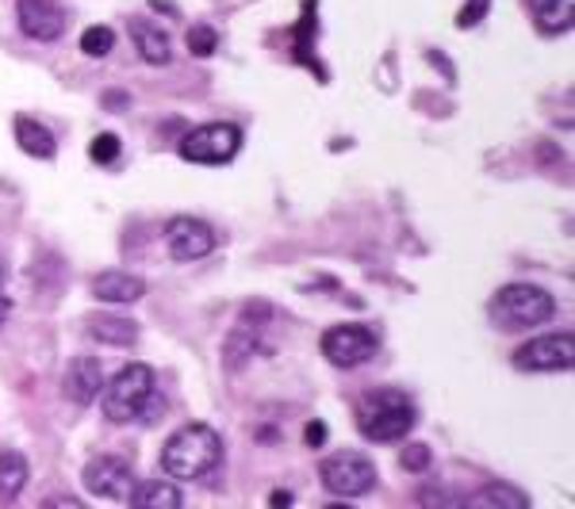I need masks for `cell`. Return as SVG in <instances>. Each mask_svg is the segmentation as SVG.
Returning a JSON list of instances; mask_svg holds the SVG:
<instances>
[{
  "label": "cell",
  "mask_w": 575,
  "mask_h": 509,
  "mask_svg": "<svg viewBox=\"0 0 575 509\" xmlns=\"http://www.w3.org/2000/svg\"><path fill=\"white\" fill-rule=\"evenodd\" d=\"M223 460V436L215 433L203 421H192V425H180L177 433L165 441L162 449V472L169 479H203L211 475Z\"/></svg>",
  "instance_id": "cell-1"
},
{
  "label": "cell",
  "mask_w": 575,
  "mask_h": 509,
  "mask_svg": "<svg viewBox=\"0 0 575 509\" xmlns=\"http://www.w3.org/2000/svg\"><path fill=\"white\" fill-rule=\"evenodd\" d=\"M419 425V410L396 387H380V391H368L365 399L357 402V429L365 441L376 444H391L403 441L411 429Z\"/></svg>",
  "instance_id": "cell-2"
},
{
  "label": "cell",
  "mask_w": 575,
  "mask_h": 509,
  "mask_svg": "<svg viewBox=\"0 0 575 509\" xmlns=\"http://www.w3.org/2000/svg\"><path fill=\"white\" fill-rule=\"evenodd\" d=\"M487 314L507 333L530 330V325H541L556 314V299L549 296L545 288H533V284H507V288L491 299Z\"/></svg>",
  "instance_id": "cell-3"
},
{
  "label": "cell",
  "mask_w": 575,
  "mask_h": 509,
  "mask_svg": "<svg viewBox=\"0 0 575 509\" xmlns=\"http://www.w3.org/2000/svg\"><path fill=\"white\" fill-rule=\"evenodd\" d=\"M150 399H154V368L150 364H128L104 387V418L115 421V425L139 421Z\"/></svg>",
  "instance_id": "cell-4"
},
{
  "label": "cell",
  "mask_w": 575,
  "mask_h": 509,
  "mask_svg": "<svg viewBox=\"0 0 575 509\" xmlns=\"http://www.w3.org/2000/svg\"><path fill=\"white\" fill-rule=\"evenodd\" d=\"M319 479L330 495L338 498H361L376 487V464L361 452H338V456H327L319 464Z\"/></svg>",
  "instance_id": "cell-5"
},
{
  "label": "cell",
  "mask_w": 575,
  "mask_h": 509,
  "mask_svg": "<svg viewBox=\"0 0 575 509\" xmlns=\"http://www.w3.org/2000/svg\"><path fill=\"white\" fill-rule=\"evenodd\" d=\"M180 157L192 165H226L242 150V126L234 123H203L180 139Z\"/></svg>",
  "instance_id": "cell-6"
},
{
  "label": "cell",
  "mask_w": 575,
  "mask_h": 509,
  "mask_svg": "<svg viewBox=\"0 0 575 509\" xmlns=\"http://www.w3.org/2000/svg\"><path fill=\"white\" fill-rule=\"evenodd\" d=\"M376 345H380V338H376L368 325H330L327 333H322L319 348L322 356H327L334 368H357V364H365L368 356L376 353Z\"/></svg>",
  "instance_id": "cell-7"
},
{
  "label": "cell",
  "mask_w": 575,
  "mask_h": 509,
  "mask_svg": "<svg viewBox=\"0 0 575 509\" xmlns=\"http://www.w3.org/2000/svg\"><path fill=\"white\" fill-rule=\"evenodd\" d=\"M575 364V338L572 333H545V338L526 341L515 353L518 372H568Z\"/></svg>",
  "instance_id": "cell-8"
},
{
  "label": "cell",
  "mask_w": 575,
  "mask_h": 509,
  "mask_svg": "<svg viewBox=\"0 0 575 509\" xmlns=\"http://www.w3.org/2000/svg\"><path fill=\"white\" fill-rule=\"evenodd\" d=\"M135 475H131V464L123 456H92L81 472V483L92 498H104V502H123L135 487Z\"/></svg>",
  "instance_id": "cell-9"
},
{
  "label": "cell",
  "mask_w": 575,
  "mask_h": 509,
  "mask_svg": "<svg viewBox=\"0 0 575 509\" xmlns=\"http://www.w3.org/2000/svg\"><path fill=\"white\" fill-rule=\"evenodd\" d=\"M165 245H169L173 261H200L219 245V234L215 226H208L203 219L177 214V219H169V226H165Z\"/></svg>",
  "instance_id": "cell-10"
},
{
  "label": "cell",
  "mask_w": 575,
  "mask_h": 509,
  "mask_svg": "<svg viewBox=\"0 0 575 509\" xmlns=\"http://www.w3.org/2000/svg\"><path fill=\"white\" fill-rule=\"evenodd\" d=\"M15 20L20 31L35 43H54L66 31V8L54 0H15Z\"/></svg>",
  "instance_id": "cell-11"
},
{
  "label": "cell",
  "mask_w": 575,
  "mask_h": 509,
  "mask_svg": "<svg viewBox=\"0 0 575 509\" xmlns=\"http://www.w3.org/2000/svg\"><path fill=\"white\" fill-rule=\"evenodd\" d=\"M269 314V307L257 303V307H246L239 318V325L231 330V338H226L223 345V356H226V368H242V364L250 361V356L257 353V341H262V318Z\"/></svg>",
  "instance_id": "cell-12"
},
{
  "label": "cell",
  "mask_w": 575,
  "mask_h": 509,
  "mask_svg": "<svg viewBox=\"0 0 575 509\" xmlns=\"http://www.w3.org/2000/svg\"><path fill=\"white\" fill-rule=\"evenodd\" d=\"M100 387H104V368H100L97 356H77L69 361L66 379H62V391L74 407H89L100 399Z\"/></svg>",
  "instance_id": "cell-13"
},
{
  "label": "cell",
  "mask_w": 575,
  "mask_h": 509,
  "mask_svg": "<svg viewBox=\"0 0 575 509\" xmlns=\"http://www.w3.org/2000/svg\"><path fill=\"white\" fill-rule=\"evenodd\" d=\"M92 296L100 303H135V299L146 296V284L135 273H100L92 280Z\"/></svg>",
  "instance_id": "cell-14"
},
{
  "label": "cell",
  "mask_w": 575,
  "mask_h": 509,
  "mask_svg": "<svg viewBox=\"0 0 575 509\" xmlns=\"http://www.w3.org/2000/svg\"><path fill=\"white\" fill-rule=\"evenodd\" d=\"M15 142H20L23 154L38 157V162H51V157L58 154V142H54L51 126H43L38 119H27V115L15 119Z\"/></svg>",
  "instance_id": "cell-15"
},
{
  "label": "cell",
  "mask_w": 575,
  "mask_h": 509,
  "mask_svg": "<svg viewBox=\"0 0 575 509\" xmlns=\"http://www.w3.org/2000/svg\"><path fill=\"white\" fill-rule=\"evenodd\" d=\"M128 502L139 506V509H180L185 506V495H180L173 483L146 479V483H139V487H131Z\"/></svg>",
  "instance_id": "cell-16"
},
{
  "label": "cell",
  "mask_w": 575,
  "mask_h": 509,
  "mask_svg": "<svg viewBox=\"0 0 575 509\" xmlns=\"http://www.w3.org/2000/svg\"><path fill=\"white\" fill-rule=\"evenodd\" d=\"M131 38H135L139 54H143V62H150V66H165L169 62V35L162 27H154L150 20L131 23Z\"/></svg>",
  "instance_id": "cell-17"
},
{
  "label": "cell",
  "mask_w": 575,
  "mask_h": 509,
  "mask_svg": "<svg viewBox=\"0 0 575 509\" xmlns=\"http://www.w3.org/2000/svg\"><path fill=\"white\" fill-rule=\"evenodd\" d=\"M89 333L104 345H135L139 341V325L131 318H120V314H100V318H89Z\"/></svg>",
  "instance_id": "cell-18"
},
{
  "label": "cell",
  "mask_w": 575,
  "mask_h": 509,
  "mask_svg": "<svg viewBox=\"0 0 575 509\" xmlns=\"http://www.w3.org/2000/svg\"><path fill=\"white\" fill-rule=\"evenodd\" d=\"M468 502L479 509H530V495L510 487V483H487V487L476 490Z\"/></svg>",
  "instance_id": "cell-19"
},
{
  "label": "cell",
  "mask_w": 575,
  "mask_h": 509,
  "mask_svg": "<svg viewBox=\"0 0 575 509\" xmlns=\"http://www.w3.org/2000/svg\"><path fill=\"white\" fill-rule=\"evenodd\" d=\"M27 487V460L20 452H0V506L15 502Z\"/></svg>",
  "instance_id": "cell-20"
},
{
  "label": "cell",
  "mask_w": 575,
  "mask_h": 509,
  "mask_svg": "<svg viewBox=\"0 0 575 509\" xmlns=\"http://www.w3.org/2000/svg\"><path fill=\"white\" fill-rule=\"evenodd\" d=\"M572 8H575V0H533L541 35H561V31H568L572 27Z\"/></svg>",
  "instance_id": "cell-21"
},
{
  "label": "cell",
  "mask_w": 575,
  "mask_h": 509,
  "mask_svg": "<svg viewBox=\"0 0 575 509\" xmlns=\"http://www.w3.org/2000/svg\"><path fill=\"white\" fill-rule=\"evenodd\" d=\"M311 8H314V0H303V20H299V27H296V62H303L307 69H314V74L327 81V69L319 66V62L311 58V35L319 31V23H314V15H311Z\"/></svg>",
  "instance_id": "cell-22"
},
{
  "label": "cell",
  "mask_w": 575,
  "mask_h": 509,
  "mask_svg": "<svg viewBox=\"0 0 575 509\" xmlns=\"http://www.w3.org/2000/svg\"><path fill=\"white\" fill-rule=\"evenodd\" d=\"M115 46V31L104 27V23H97V27H85L81 35V51L89 54V58H108Z\"/></svg>",
  "instance_id": "cell-23"
},
{
  "label": "cell",
  "mask_w": 575,
  "mask_h": 509,
  "mask_svg": "<svg viewBox=\"0 0 575 509\" xmlns=\"http://www.w3.org/2000/svg\"><path fill=\"white\" fill-rule=\"evenodd\" d=\"M188 51L196 54V58H211V54L219 51V35H215V27H208V23H196L192 31H188Z\"/></svg>",
  "instance_id": "cell-24"
},
{
  "label": "cell",
  "mask_w": 575,
  "mask_h": 509,
  "mask_svg": "<svg viewBox=\"0 0 575 509\" xmlns=\"http://www.w3.org/2000/svg\"><path fill=\"white\" fill-rule=\"evenodd\" d=\"M120 139H115V134H97V139H92V146H89V157L97 165H115L120 162Z\"/></svg>",
  "instance_id": "cell-25"
},
{
  "label": "cell",
  "mask_w": 575,
  "mask_h": 509,
  "mask_svg": "<svg viewBox=\"0 0 575 509\" xmlns=\"http://www.w3.org/2000/svg\"><path fill=\"white\" fill-rule=\"evenodd\" d=\"M491 12V0H464V8L456 12V27L461 31H468V27H476L484 15Z\"/></svg>",
  "instance_id": "cell-26"
},
{
  "label": "cell",
  "mask_w": 575,
  "mask_h": 509,
  "mask_svg": "<svg viewBox=\"0 0 575 509\" xmlns=\"http://www.w3.org/2000/svg\"><path fill=\"white\" fill-rule=\"evenodd\" d=\"M399 464H403V472H427L430 467V449L427 444H407L403 449V456H399Z\"/></svg>",
  "instance_id": "cell-27"
},
{
  "label": "cell",
  "mask_w": 575,
  "mask_h": 509,
  "mask_svg": "<svg viewBox=\"0 0 575 509\" xmlns=\"http://www.w3.org/2000/svg\"><path fill=\"white\" fill-rule=\"evenodd\" d=\"M303 441L311 444V449H319V444L327 441V425H322V421H311V425L303 429Z\"/></svg>",
  "instance_id": "cell-28"
},
{
  "label": "cell",
  "mask_w": 575,
  "mask_h": 509,
  "mask_svg": "<svg viewBox=\"0 0 575 509\" xmlns=\"http://www.w3.org/2000/svg\"><path fill=\"white\" fill-rule=\"evenodd\" d=\"M269 502H273V506H291V495H288V490H273Z\"/></svg>",
  "instance_id": "cell-29"
},
{
  "label": "cell",
  "mask_w": 575,
  "mask_h": 509,
  "mask_svg": "<svg viewBox=\"0 0 575 509\" xmlns=\"http://www.w3.org/2000/svg\"><path fill=\"white\" fill-rule=\"evenodd\" d=\"M46 506H69V509H81V502H77V498H51V502Z\"/></svg>",
  "instance_id": "cell-30"
},
{
  "label": "cell",
  "mask_w": 575,
  "mask_h": 509,
  "mask_svg": "<svg viewBox=\"0 0 575 509\" xmlns=\"http://www.w3.org/2000/svg\"><path fill=\"white\" fill-rule=\"evenodd\" d=\"M8 314H12V303H8V299H4V296H0V325H4V322H8Z\"/></svg>",
  "instance_id": "cell-31"
},
{
  "label": "cell",
  "mask_w": 575,
  "mask_h": 509,
  "mask_svg": "<svg viewBox=\"0 0 575 509\" xmlns=\"http://www.w3.org/2000/svg\"><path fill=\"white\" fill-rule=\"evenodd\" d=\"M0 280H4V265H0Z\"/></svg>",
  "instance_id": "cell-32"
}]
</instances>
